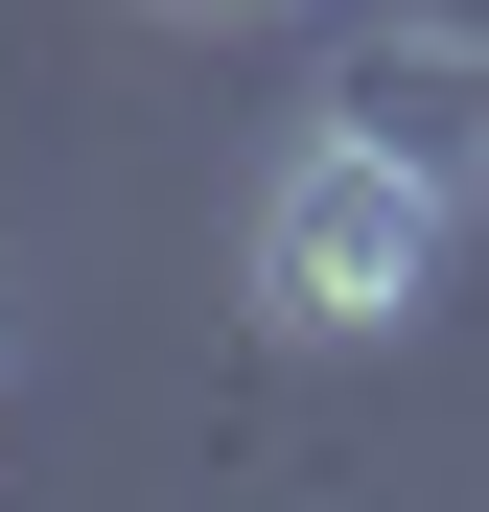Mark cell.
Returning <instances> with one entry per match:
<instances>
[{
    "label": "cell",
    "instance_id": "cell-2",
    "mask_svg": "<svg viewBox=\"0 0 489 512\" xmlns=\"http://www.w3.org/2000/svg\"><path fill=\"white\" fill-rule=\"evenodd\" d=\"M326 117H373L396 163H443V187H489V0H396V24L326 70Z\"/></svg>",
    "mask_w": 489,
    "mask_h": 512
},
{
    "label": "cell",
    "instance_id": "cell-1",
    "mask_svg": "<svg viewBox=\"0 0 489 512\" xmlns=\"http://www.w3.org/2000/svg\"><path fill=\"white\" fill-rule=\"evenodd\" d=\"M443 233H466L443 163H396L373 117H303L257 163V210H233V280H257L280 350H396V326L443 303Z\"/></svg>",
    "mask_w": 489,
    "mask_h": 512
},
{
    "label": "cell",
    "instance_id": "cell-3",
    "mask_svg": "<svg viewBox=\"0 0 489 512\" xmlns=\"http://www.w3.org/2000/svg\"><path fill=\"white\" fill-rule=\"evenodd\" d=\"M163 24H280V0H163Z\"/></svg>",
    "mask_w": 489,
    "mask_h": 512
}]
</instances>
